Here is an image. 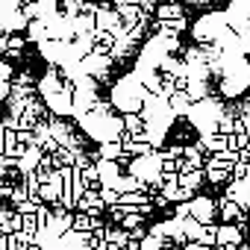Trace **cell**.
I'll return each mask as SVG.
<instances>
[{
    "instance_id": "277c9868",
    "label": "cell",
    "mask_w": 250,
    "mask_h": 250,
    "mask_svg": "<svg viewBox=\"0 0 250 250\" xmlns=\"http://www.w3.org/2000/svg\"><path fill=\"white\" fill-rule=\"evenodd\" d=\"M156 15H159V21H171V18H180L183 15V6L180 3H162L156 9Z\"/></svg>"
},
{
    "instance_id": "8992f818",
    "label": "cell",
    "mask_w": 250,
    "mask_h": 250,
    "mask_svg": "<svg viewBox=\"0 0 250 250\" xmlns=\"http://www.w3.org/2000/svg\"><path fill=\"white\" fill-rule=\"evenodd\" d=\"M180 156H183V145H174L162 153V159H180Z\"/></svg>"
},
{
    "instance_id": "7a4b0ae2",
    "label": "cell",
    "mask_w": 250,
    "mask_h": 250,
    "mask_svg": "<svg viewBox=\"0 0 250 250\" xmlns=\"http://www.w3.org/2000/svg\"><path fill=\"white\" fill-rule=\"evenodd\" d=\"M215 244H235V247H241L244 244V232L235 227V224H218V229H215Z\"/></svg>"
},
{
    "instance_id": "52a82bcc",
    "label": "cell",
    "mask_w": 250,
    "mask_h": 250,
    "mask_svg": "<svg viewBox=\"0 0 250 250\" xmlns=\"http://www.w3.org/2000/svg\"><path fill=\"white\" fill-rule=\"evenodd\" d=\"M127 127H130V133H142V121H139L136 115H130V118H127Z\"/></svg>"
},
{
    "instance_id": "ba28073f",
    "label": "cell",
    "mask_w": 250,
    "mask_h": 250,
    "mask_svg": "<svg viewBox=\"0 0 250 250\" xmlns=\"http://www.w3.org/2000/svg\"><path fill=\"white\" fill-rule=\"evenodd\" d=\"M145 197L139 194V191H133V194H127V197H124V203H142Z\"/></svg>"
},
{
    "instance_id": "5b68a950",
    "label": "cell",
    "mask_w": 250,
    "mask_h": 250,
    "mask_svg": "<svg viewBox=\"0 0 250 250\" xmlns=\"http://www.w3.org/2000/svg\"><path fill=\"white\" fill-rule=\"evenodd\" d=\"M203 177L212 183V186H221V183H229V171L224 168H203Z\"/></svg>"
},
{
    "instance_id": "6da1fadb",
    "label": "cell",
    "mask_w": 250,
    "mask_h": 250,
    "mask_svg": "<svg viewBox=\"0 0 250 250\" xmlns=\"http://www.w3.org/2000/svg\"><path fill=\"white\" fill-rule=\"evenodd\" d=\"M188 215L206 227V224H212V221H215L218 206H215V200H212V197H206V194H194V197L188 200Z\"/></svg>"
},
{
    "instance_id": "3957f363",
    "label": "cell",
    "mask_w": 250,
    "mask_h": 250,
    "mask_svg": "<svg viewBox=\"0 0 250 250\" xmlns=\"http://www.w3.org/2000/svg\"><path fill=\"white\" fill-rule=\"evenodd\" d=\"M215 206H218V215H221V224H232L244 209L235 203V200H227V197H218L215 200Z\"/></svg>"
}]
</instances>
